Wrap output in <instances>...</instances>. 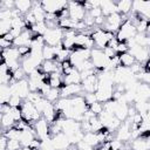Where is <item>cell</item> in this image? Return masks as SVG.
Returning <instances> with one entry per match:
<instances>
[{"label":"cell","instance_id":"obj_41","mask_svg":"<svg viewBox=\"0 0 150 150\" xmlns=\"http://www.w3.org/2000/svg\"><path fill=\"white\" fill-rule=\"evenodd\" d=\"M15 121H20L21 118H22V114H21V108H19V107H14V108H12L11 107V110H9V112H8Z\"/></svg>","mask_w":150,"mask_h":150},{"label":"cell","instance_id":"obj_54","mask_svg":"<svg viewBox=\"0 0 150 150\" xmlns=\"http://www.w3.org/2000/svg\"><path fill=\"white\" fill-rule=\"evenodd\" d=\"M146 32L149 33V35H150V21H149V25H148V28H146Z\"/></svg>","mask_w":150,"mask_h":150},{"label":"cell","instance_id":"obj_37","mask_svg":"<svg viewBox=\"0 0 150 150\" xmlns=\"http://www.w3.org/2000/svg\"><path fill=\"white\" fill-rule=\"evenodd\" d=\"M59 95H61V93L59 91V89H56V88H50V89L48 90V93H47L43 97H45L46 100H48L49 102H54V101L57 100Z\"/></svg>","mask_w":150,"mask_h":150},{"label":"cell","instance_id":"obj_6","mask_svg":"<svg viewBox=\"0 0 150 150\" xmlns=\"http://www.w3.org/2000/svg\"><path fill=\"white\" fill-rule=\"evenodd\" d=\"M63 36H64L63 29L60 27H55V28H48V30L43 35V39H45V42L47 46L55 47L62 42Z\"/></svg>","mask_w":150,"mask_h":150},{"label":"cell","instance_id":"obj_3","mask_svg":"<svg viewBox=\"0 0 150 150\" xmlns=\"http://www.w3.org/2000/svg\"><path fill=\"white\" fill-rule=\"evenodd\" d=\"M91 39L98 49H104L105 47L109 46V42L114 39V34L110 32H107L104 29L97 28L95 32H93Z\"/></svg>","mask_w":150,"mask_h":150},{"label":"cell","instance_id":"obj_55","mask_svg":"<svg viewBox=\"0 0 150 150\" xmlns=\"http://www.w3.org/2000/svg\"><path fill=\"white\" fill-rule=\"evenodd\" d=\"M64 150H71V149H69V148H68V149H64Z\"/></svg>","mask_w":150,"mask_h":150},{"label":"cell","instance_id":"obj_28","mask_svg":"<svg viewBox=\"0 0 150 150\" xmlns=\"http://www.w3.org/2000/svg\"><path fill=\"white\" fill-rule=\"evenodd\" d=\"M12 97V93H11V88L8 84H1L0 88V101L1 104H8L9 98Z\"/></svg>","mask_w":150,"mask_h":150},{"label":"cell","instance_id":"obj_10","mask_svg":"<svg viewBox=\"0 0 150 150\" xmlns=\"http://www.w3.org/2000/svg\"><path fill=\"white\" fill-rule=\"evenodd\" d=\"M61 128L64 135H67L68 137H71L76 132L81 131V122H77L71 118L61 120Z\"/></svg>","mask_w":150,"mask_h":150},{"label":"cell","instance_id":"obj_8","mask_svg":"<svg viewBox=\"0 0 150 150\" xmlns=\"http://www.w3.org/2000/svg\"><path fill=\"white\" fill-rule=\"evenodd\" d=\"M40 4L45 9L46 14H55V15H57L59 12H62L63 9H66L68 5V2L60 1V0H45Z\"/></svg>","mask_w":150,"mask_h":150},{"label":"cell","instance_id":"obj_43","mask_svg":"<svg viewBox=\"0 0 150 150\" xmlns=\"http://www.w3.org/2000/svg\"><path fill=\"white\" fill-rule=\"evenodd\" d=\"M21 146V143L19 139H8V145L7 150H19Z\"/></svg>","mask_w":150,"mask_h":150},{"label":"cell","instance_id":"obj_1","mask_svg":"<svg viewBox=\"0 0 150 150\" xmlns=\"http://www.w3.org/2000/svg\"><path fill=\"white\" fill-rule=\"evenodd\" d=\"M136 34H137L136 26L132 25L130 20H127L121 25V27H120V29L117 32L116 40L118 42H127V41L131 40L132 38H135Z\"/></svg>","mask_w":150,"mask_h":150},{"label":"cell","instance_id":"obj_39","mask_svg":"<svg viewBox=\"0 0 150 150\" xmlns=\"http://www.w3.org/2000/svg\"><path fill=\"white\" fill-rule=\"evenodd\" d=\"M40 149H42V150H56V149H55V145H54V143H53L52 137H48V138L42 139V141H41V146H40Z\"/></svg>","mask_w":150,"mask_h":150},{"label":"cell","instance_id":"obj_35","mask_svg":"<svg viewBox=\"0 0 150 150\" xmlns=\"http://www.w3.org/2000/svg\"><path fill=\"white\" fill-rule=\"evenodd\" d=\"M4 135L8 138V139H20L21 136V130L18 128H11L8 130H6L4 132Z\"/></svg>","mask_w":150,"mask_h":150},{"label":"cell","instance_id":"obj_2","mask_svg":"<svg viewBox=\"0 0 150 150\" xmlns=\"http://www.w3.org/2000/svg\"><path fill=\"white\" fill-rule=\"evenodd\" d=\"M96 98L98 102H108L112 100L114 95V83L98 81V87L95 91Z\"/></svg>","mask_w":150,"mask_h":150},{"label":"cell","instance_id":"obj_44","mask_svg":"<svg viewBox=\"0 0 150 150\" xmlns=\"http://www.w3.org/2000/svg\"><path fill=\"white\" fill-rule=\"evenodd\" d=\"M25 75H26L25 70H23L22 68H19V69H16V70L13 73V80H14V81H21V80L25 79Z\"/></svg>","mask_w":150,"mask_h":150},{"label":"cell","instance_id":"obj_12","mask_svg":"<svg viewBox=\"0 0 150 150\" xmlns=\"http://www.w3.org/2000/svg\"><path fill=\"white\" fill-rule=\"evenodd\" d=\"M129 53L135 57L136 61L138 62H144L150 59V50L146 47H142L138 45H134L129 48Z\"/></svg>","mask_w":150,"mask_h":150},{"label":"cell","instance_id":"obj_49","mask_svg":"<svg viewBox=\"0 0 150 150\" xmlns=\"http://www.w3.org/2000/svg\"><path fill=\"white\" fill-rule=\"evenodd\" d=\"M0 46H1L2 50H4V49H8V48L13 47V42L7 41V40H5L4 38H0Z\"/></svg>","mask_w":150,"mask_h":150},{"label":"cell","instance_id":"obj_13","mask_svg":"<svg viewBox=\"0 0 150 150\" xmlns=\"http://www.w3.org/2000/svg\"><path fill=\"white\" fill-rule=\"evenodd\" d=\"M34 130H35L36 137H39V139H41V141L50 137V130L48 128V122L46 118L38 120L34 124Z\"/></svg>","mask_w":150,"mask_h":150},{"label":"cell","instance_id":"obj_40","mask_svg":"<svg viewBox=\"0 0 150 150\" xmlns=\"http://www.w3.org/2000/svg\"><path fill=\"white\" fill-rule=\"evenodd\" d=\"M89 110L94 114V115H96V116H98L103 110H104V108H103V104L101 103V102H98V101H96V102H94L91 105H90V108H89Z\"/></svg>","mask_w":150,"mask_h":150},{"label":"cell","instance_id":"obj_5","mask_svg":"<svg viewBox=\"0 0 150 150\" xmlns=\"http://www.w3.org/2000/svg\"><path fill=\"white\" fill-rule=\"evenodd\" d=\"M21 114H22V118L25 122H36L38 120H40V111L36 109L35 104L29 102V101H25L21 105Z\"/></svg>","mask_w":150,"mask_h":150},{"label":"cell","instance_id":"obj_36","mask_svg":"<svg viewBox=\"0 0 150 150\" xmlns=\"http://www.w3.org/2000/svg\"><path fill=\"white\" fill-rule=\"evenodd\" d=\"M12 29V20H0V34L1 36L8 34Z\"/></svg>","mask_w":150,"mask_h":150},{"label":"cell","instance_id":"obj_42","mask_svg":"<svg viewBox=\"0 0 150 150\" xmlns=\"http://www.w3.org/2000/svg\"><path fill=\"white\" fill-rule=\"evenodd\" d=\"M123 148V142L120 139H112L109 142V149L110 150H122Z\"/></svg>","mask_w":150,"mask_h":150},{"label":"cell","instance_id":"obj_29","mask_svg":"<svg viewBox=\"0 0 150 150\" xmlns=\"http://www.w3.org/2000/svg\"><path fill=\"white\" fill-rule=\"evenodd\" d=\"M116 7H117V13L127 14L132 8V2L130 0H121L116 4Z\"/></svg>","mask_w":150,"mask_h":150},{"label":"cell","instance_id":"obj_31","mask_svg":"<svg viewBox=\"0 0 150 150\" xmlns=\"http://www.w3.org/2000/svg\"><path fill=\"white\" fill-rule=\"evenodd\" d=\"M131 148H132V150H149V146H148V143H146V138H143L142 136L136 138L132 142Z\"/></svg>","mask_w":150,"mask_h":150},{"label":"cell","instance_id":"obj_17","mask_svg":"<svg viewBox=\"0 0 150 150\" xmlns=\"http://www.w3.org/2000/svg\"><path fill=\"white\" fill-rule=\"evenodd\" d=\"M81 91H83L81 84H64L61 89V97L77 96Z\"/></svg>","mask_w":150,"mask_h":150},{"label":"cell","instance_id":"obj_25","mask_svg":"<svg viewBox=\"0 0 150 150\" xmlns=\"http://www.w3.org/2000/svg\"><path fill=\"white\" fill-rule=\"evenodd\" d=\"M41 69L43 74H49V75L59 71V68L54 60H45L41 64Z\"/></svg>","mask_w":150,"mask_h":150},{"label":"cell","instance_id":"obj_11","mask_svg":"<svg viewBox=\"0 0 150 150\" xmlns=\"http://www.w3.org/2000/svg\"><path fill=\"white\" fill-rule=\"evenodd\" d=\"M121 25H122V16H121V14L117 13V12L112 13L109 16H107V19L104 21V28H105L104 30L110 32V33L114 34V32H116V30L118 32Z\"/></svg>","mask_w":150,"mask_h":150},{"label":"cell","instance_id":"obj_33","mask_svg":"<svg viewBox=\"0 0 150 150\" xmlns=\"http://www.w3.org/2000/svg\"><path fill=\"white\" fill-rule=\"evenodd\" d=\"M48 84L52 87V88H59L61 84H62V80H61V76L59 73H54V74H50L48 76Z\"/></svg>","mask_w":150,"mask_h":150},{"label":"cell","instance_id":"obj_27","mask_svg":"<svg viewBox=\"0 0 150 150\" xmlns=\"http://www.w3.org/2000/svg\"><path fill=\"white\" fill-rule=\"evenodd\" d=\"M118 59H120V66H123V67H127V68H130L132 64H135V57L130 54V53H123V54H120L118 55Z\"/></svg>","mask_w":150,"mask_h":150},{"label":"cell","instance_id":"obj_51","mask_svg":"<svg viewBox=\"0 0 150 150\" xmlns=\"http://www.w3.org/2000/svg\"><path fill=\"white\" fill-rule=\"evenodd\" d=\"M145 47L150 50V35H148V36H146V46H145Z\"/></svg>","mask_w":150,"mask_h":150},{"label":"cell","instance_id":"obj_14","mask_svg":"<svg viewBox=\"0 0 150 150\" xmlns=\"http://www.w3.org/2000/svg\"><path fill=\"white\" fill-rule=\"evenodd\" d=\"M82 89L83 91H86L87 94H93L96 91L97 87H98V77L96 74H93L90 76H88L87 79H84L82 81Z\"/></svg>","mask_w":150,"mask_h":150},{"label":"cell","instance_id":"obj_30","mask_svg":"<svg viewBox=\"0 0 150 150\" xmlns=\"http://www.w3.org/2000/svg\"><path fill=\"white\" fill-rule=\"evenodd\" d=\"M82 142H84L86 144H88L90 146H95L100 143V139H98V136L96 132H86Z\"/></svg>","mask_w":150,"mask_h":150},{"label":"cell","instance_id":"obj_52","mask_svg":"<svg viewBox=\"0 0 150 150\" xmlns=\"http://www.w3.org/2000/svg\"><path fill=\"white\" fill-rule=\"evenodd\" d=\"M145 68H146V70L148 71H150V59L146 61V64H145Z\"/></svg>","mask_w":150,"mask_h":150},{"label":"cell","instance_id":"obj_16","mask_svg":"<svg viewBox=\"0 0 150 150\" xmlns=\"http://www.w3.org/2000/svg\"><path fill=\"white\" fill-rule=\"evenodd\" d=\"M52 139H53V143H54L56 150H64V149H68V146L71 144L69 137H68L67 135H64L63 132H60V134L53 136Z\"/></svg>","mask_w":150,"mask_h":150},{"label":"cell","instance_id":"obj_21","mask_svg":"<svg viewBox=\"0 0 150 150\" xmlns=\"http://www.w3.org/2000/svg\"><path fill=\"white\" fill-rule=\"evenodd\" d=\"M114 115L120 121H125V118L129 116V107H128V103L122 102V101H118Z\"/></svg>","mask_w":150,"mask_h":150},{"label":"cell","instance_id":"obj_53","mask_svg":"<svg viewBox=\"0 0 150 150\" xmlns=\"http://www.w3.org/2000/svg\"><path fill=\"white\" fill-rule=\"evenodd\" d=\"M19 150H33V149H30L29 146H22V148H20Z\"/></svg>","mask_w":150,"mask_h":150},{"label":"cell","instance_id":"obj_9","mask_svg":"<svg viewBox=\"0 0 150 150\" xmlns=\"http://www.w3.org/2000/svg\"><path fill=\"white\" fill-rule=\"evenodd\" d=\"M110 59H108L103 52V49H98V48H93L91 49V54H90V61L93 63V66L97 69H104L108 64Z\"/></svg>","mask_w":150,"mask_h":150},{"label":"cell","instance_id":"obj_50","mask_svg":"<svg viewBox=\"0 0 150 150\" xmlns=\"http://www.w3.org/2000/svg\"><path fill=\"white\" fill-rule=\"evenodd\" d=\"M7 145H8V138L2 134L0 139V150H7Z\"/></svg>","mask_w":150,"mask_h":150},{"label":"cell","instance_id":"obj_7","mask_svg":"<svg viewBox=\"0 0 150 150\" xmlns=\"http://www.w3.org/2000/svg\"><path fill=\"white\" fill-rule=\"evenodd\" d=\"M68 12H69V18L74 21H83L84 16L87 14L86 8L83 6V2L79 1H70L68 2Z\"/></svg>","mask_w":150,"mask_h":150},{"label":"cell","instance_id":"obj_22","mask_svg":"<svg viewBox=\"0 0 150 150\" xmlns=\"http://www.w3.org/2000/svg\"><path fill=\"white\" fill-rule=\"evenodd\" d=\"M100 8H101V11H102L103 16H109L110 14L117 12L116 4L112 2V1H109V0H103V1H101Z\"/></svg>","mask_w":150,"mask_h":150},{"label":"cell","instance_id":"obj_45","mask_svg":"<svg viewBox=\"0 0 150 150\" xmlns=\"http://www.w3.org/2000/svg\"><path fill=\"white\" fill-rule=\"evenodd\" d=\"M21 100H22V98H20L19 96H12V97L9 98V101H8V105L12 107V108H14V107H20Z\"/></svg>","mask_w":150,"mask_h":150},{"label":"cell","instance_id":"obj_4","mask_svg":"<svg viewBox=\"0 0 150 150\" xmlns=\"http://www.w3.org/2000/svg\"><path fill=\"white\" fill-rule=\"evenodd\" d=\"M9 88H11L12 96H19L22 100H26L30 93L29 83H28V80H26V79H23L21 81H13L9 84Z\"/></svg>","mask_w":150,"mask_h":150},{"label":"cell","instance_id":"obj_20","mask_svg":"<svg viewBox=\"0 0 150 150\" xmlns=\"http://www.w3.org/2000/svg\"><path fill=\"white\" fill-rule=\"evenodd\" d=\"M21 57L20 52L16 47H11L8 49H4L2 50V61L8 63V62H13V61H19V59Z\"/></svg>","mask_w":150,"mask_h":150},{"label":"cell","instance_id":"obj_18","mask_svg":"<svg viewBox=\"0 0 150 150\" xmlns=\"http://www.w3.org/2000/svg\"><path fill=\"white\" fill-rule=\"evenodd\" d=\"M132 9L138 12L146 20L150 19V1H134Z\"/></svg>","mask_w":150,"mask_h":150},{"label":"cell","instance_id":"obj_26","mask_svg":"<svg viewBox=\"0 0 150 150\" xmlns=\"http://www.w3.org/2000/svg\"><path fill=\"white\" fill-rule=\"evenodd\" d=\"M30 12L33 13V15H34V18H35L36 23H38V22H46V12H45V9L42 8L41 4H35Z\"/></svg>","mask_w":150,"mask_h":150},{"label":"cell","instance_id":"obj_47","mask_svg":"<svg viewBox=\"0 0 150 150\" xmlns=\"http://www.w3.org/2000/svg\"><path fill=\"white\" fill-rule=\"evenodd\" d=\"M84 100H86L87 104H89V105H91L94 102H96V101H97L95 93H93V94H86V95H84Z\"/></svg>","mask_w":150,"mask_h":150},{"label":"cell","instance_id":"obj_34","mask_svg":"<svg viewBox=\"0 0 150 150\" xmlns=\"http://www.w3.org/2000/svg\"><path fill=\"white\" fill-rule=\"evenodd\" d=\"M42 55H43L45 60H55L56 59V54H55L54 47H50V46H47V45L42 49Z\"/></svg>","mask_w":150,"mask_h":150},{"label":"cell","instance_id":"obj_15","mask_svg":"<svg viewBox=\"0 0 150 150\" xmlns=\"http://www.w3.org/2000/svg\"><path fill=\"white\" fill-rule=\"evenodd\" d=\"M33 35L30 33V30L28 29H25L18 38L14 39L13 41V46L19 48V47H23V46H27V47H30V43H32V40H33Z\"/></svg>","mask_w":150,"mask_h":150},{"label":"cell","instance_id":"obj_32","mask_svg":"<svg viewBox=\"0 0 150 150\" xmlns=\"http://www.w3.org/2000/svg\"><path fill=\"white\" fill-rule=\"evenodd\" d=\"M15 2V8L20 13H26L32 8V2L29 0H16Z\"/></svg>","mask_w":150,"mask_h":150},{"label":"cell","instance_id":"obj_38","mask_svg":"<svg viewBox=\"0 0 150 150\" xmlns=\"http://www.w3.org/2000/svg\"><path fill=\"white\" fill-rule=\"evenodd\" d=\"M1 123H2V127L4 128H8L9 129L12 125H14L15 120L9 114H2V116H1Z\"/></svg>","mask_w":150,"mask_h":150},{"label":"cell","instance_id":"obj_24","mask_svg":"<svg viewBox=\"0 0 150 150\" xmlns=\"http://www.w3.org/2000/svg\"><path fill=\"white\" fill-rule=\"evenodd\" d=\"M63 83L64 84H81L82 83V79H81L80 71L74 68V70L70 74H68V75L64 76Z\"/></svg>","mask_w":150,"mask_h":150},{"label":"cell","instance_id":"obj_46","mask_svg":"<svg viewBox=\"0 0 150 150\" xmlns=\"http://www.w3.org/2000/svg\"><path fill=\"white\" fill-rule=\"evenodd\" d=\"M103 52H104V54H105V56L108 57V59H112V57H115V56H117L116 55V50L112 48V47H105L104 49H103Z\"/></svg>","mask_w":150,"mask_h":150},{"label":"cell","instance_id":"obj_48","mask_svg":"<svg viewBox=\"0 0 150 150\" xmlns=\"http://www.w3.org/2000/svg\"><path fill=\"white\" fill-rule=\"evenodd\" d=\"M138 77L145 83V84H149L150 86V71H143L138 75Z\"/></svg>","mask_w":150,"mask_h":150},{"label":"cell","instance_id":"obj_56","mask_svg":"<svg viewBox=\"0 0 150 150\" xmlns=\"http://www.w3.org/2000/svg\"><path fill=\"white\" fill-rule=\"evenodd\" d=\"M39 150H42V149H39Z\"/></svg>","mask_w":150,"mask_h":150},{"label":"cell","instance_id":"obj_23","mask_svg":"<svg viewBox=\"0 0 150 150\" xmlns=\"http://www.w3.org/2000/svg\"><path fill=\"white\" fill-rule=\"evenodd\" d=\"M131 138V128L128 122L121 124L117 131V139L120 141H129Z\"/></svg>","mask_w":150,"mask_h":150},{"label":"cell","instance_id":"obj_19","mask_svg":"<svg viewBox=\"0 0 150 150\" xmlns=\"http://www.w3.org/2000/svg\"><path fill=\"white\" fill-rule=\"evenodd\" d=\"M36 134H35V130H32L29 127L21 130V136H20V143H21V146H29L30 143L36 139Z\"/></svg>","mask_w":150,"mask_h":150}]
</instances>
